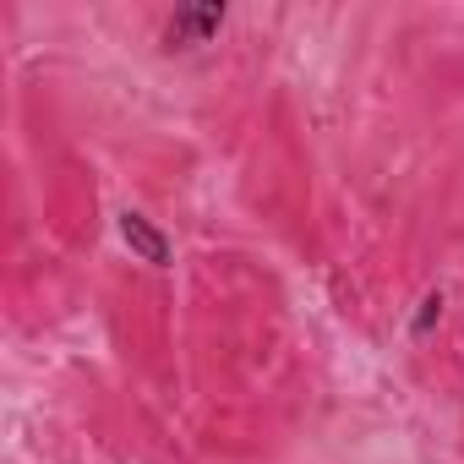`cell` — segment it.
Wrapping results in <instances>:
<instances>
[{"label": "cell", "mask_w": 464, "mask_h": 464, "mask_svg": "<svg viewBox=\"0 0 464 464\" xmlns=\"http://www.w3.org/2000/svg\"><path fill=\"white\" fill-rule=\"evenodd\" d=\"M115 224H121V241H126V246H131V252H137L148 268H169V263H175V246H169V236H164V229H159L148 213L126 208Z\"/></svg>", "instance_id": "1"}, {"label": "cell", "mask_w": 464, "mask_h": 464, "mask_svg": "<svg viewBox=\"0 0 464 464\" xmlns=\"http://www.w3.org/2000/svg\"><path fill=\"white\" fill-rule=\"evenodd\" d=\"M218 28H224V6H186V12H175V17L164 23V44H169V50H197V44H208Z\"/></svg>", "instance_id": "2"}, {"label": "cell", "mask_w": 464, "mask_h": 464, "mask_svg": "<svg viewBox=\"0 0 464 464\" xmlns=\"http://www.w3.org/2000/svg\"><path fill=\"white\" fill-rule=\"evenodd\" d=\"M437 317H442V290H426V295H420V312H415V323H410V339H426Z\"/></svg>", "instance_id": "3"}]
</instances>
